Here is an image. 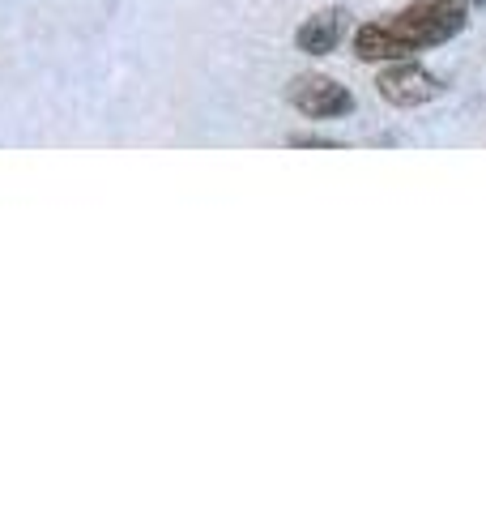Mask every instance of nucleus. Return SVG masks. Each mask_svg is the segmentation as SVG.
Returning <instances> with one entry per match:
<instances>
[{
    "label": "nucleus",
    "mask_w": 486,
    "mask_h": 512,
    "mask_svg": "<svg viewBox=\"0 0 486 512\" xmlns=\"http://www.w3.org/2000/svg\"><path fill=\"white\" fill-rule=\"evenodd\" d=\"M388 22L414 52H427V47H440L461 35L469 26V5L465 0H414L410 9H401Z\"/></svg>",
    "instance_id": "obj_1"
},
{
    "label": "nucleus",
    "mask_w": 486,
    "mask_h": 512,
    "mask_svg": "<svg viewBox=\"0 0 486 512\" xmlns=\"http://www.w3.org/2000/svg\"><path fill=\"white\" fill-rule=\"evenodd\" d=\"M286 99L290 107L299 111V116L307 120H342L354 111V94L342 86V82H333V77H324V73H303L290 82L286 90Z\"/></svg>",
    "instance_id": "obj_2"
},
{
    "label": "nucleus",
    "mask_w": 486,
    "mask_h": 512,
    "mask_svg": "<svg viewBox=\"0 0 486 512\" xmlns=\"http://www.w3.org/2000/svg\"><path fill=\"white\" fill-rule=\"evenodd\" d=\"M376 90H380V99L388 107L410 111V107H423L440 94V77H435L431 69H423L414 56L410 60H388V69L376 77Z\"/></svg>",
    "instance_id": "obj_3"
},
{
    "label": "nucleus",
    "mask_w": 486,
    "mask_h": 512,
    "mask_svg": "<svg viewBox=\"0 0 486 512\" xmlns=\"http://www.w3.org/2000/svg\"><path fill=\"white\" fill-rule=\"evenodd\" d=\"M354 56L359 60H410L418 52L397 35L393 22H367L354 30Z\"/></svg>",
    "instance_id": "obj_4"
},
{
    "label": "nucleus",
    "mask_w": 486,
    "mask_h": 512,
    "mask_svg": "<svg viewBox=\"0 0 486 512\" xmlns=\"http://www.w3.org/2000/svg\"><path fill=\"white\" fill-rule=\"evenodd\" d=\"M342 30H346V13L342 9H320L295 30V47L307 52V56H329L333 47L342 43Z\"/></svg>",
    "instance_id": "obj_5"
},
{
    "label": "nucleus",
    "mask_w": 486,
    "mask_h": 512,
    "mask_svg": "<svg viewBox=\"0 0 486 512\" xmlns=\"http://www.w3.org/2000/svg\"><path fill=\"white\" fill-rule=\"evenodd\" d=\"M290 146H299V150H307V146L312 150H333L337 141L333 137H290Z\"/></svg>",
    "instance_id": "obj_6"
}]
</instances>
